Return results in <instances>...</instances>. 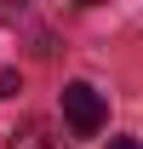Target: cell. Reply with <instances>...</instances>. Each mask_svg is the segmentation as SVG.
I'll return each instance as SVG.
<instances>
[{
	"instance_id": "4",
	"label": "cell",
	"mask_w": 143,
	"mask_h": 149,
	"mask_svg": "<svg viewBox=\"0 0 143 149\" xmlns=\"http://www.w3.org/2000/svg\"><path fill=\"white\" fill-rule=\"evenodd\" d=\"M109 149H143V143H137V138H115Z\"/></svg>"
},
{
	"instance_id": "1",
	"label": "cell",
	"mask_w": 143,
	"mask_h": 149,
	"mask_svg": "<svg viewBox=\"0 0 143 149\" xmlns=\"http://www.w3.org/2000/svg\"><path fill=\"white\" fill-rule=\"evenodd\" d=\"M63 120H69L74 138H97V132H103V120H109L103 92H97V86H86V80H69V86H63Z\"/></svg>"
},
{
	"instance_id": "3",
	"label": "cell",
	"mask_w": 143,
	"mask_h": 149,
	"mask_svg": "<svg viewBox=\"0 0 143 149\" xmlns=\"http://www.w3.org/2000/svg\"><path fill=\"white\" fill-rule=\"evenodd\" d=\"M17 92V69H0V97H12Z\"/></svg>"
},
{
	"instance_id": "2",
	"label": "cell",
	"mask_w": 143,
	"mask_h": 149,
	"mask_svg": "<svg viewBox=\"0 0 143 149\" xmlns=\"http://www.w3.org/2000/svg\"><path fill=\"white\" fill-rule=\"evenodd\" d=\"M6 149H69V143H63V132H57L52 120H23Z\"/></svg>"
}]
</instances>
